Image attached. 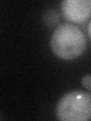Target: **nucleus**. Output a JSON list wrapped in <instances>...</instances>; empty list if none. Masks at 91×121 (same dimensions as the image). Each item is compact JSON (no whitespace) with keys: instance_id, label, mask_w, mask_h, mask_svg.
I'll return each mask as SVG.
<instances>
[{"instance_id":"3","label":"nucleus","mask_w":91,"mask_h":121,"mask_svg":"<svg viewBox=\"0 0 91 121\" xmlns=\"http://www.w3.org/2000/svg\"><path fill=\"white\" fill-rule=\"evenodd\" d=\"M61 9L68 21L82 23L91 16V0H64Z\"/></svg>"},{"instance_id":"2","label":"nucleus","mask_w":91,"mask_h":121,"mask_svg":"<svg viewBox=\"0 0 91 121\" xmlns=\"http://www.w3.org/2000/svg\"><path fill=\"white\" fill-rule=\"evenodd\" d=\"M57 118L62 121H88L91 119V94L81 90L68 92L56 106Z\"/></svg>"},{"instance_id":"4","label":"nucleus","mask_w":91,"mask_h":121,"mask_svg":"<svg viewBox=\"0 0 91 121\" xmlns=\"http://www.w3.org/2000/svg\"><path fill=\"white\" fill-rule=\"evenodd\" d=\"M44 21L47 25H53L59 20V15L57 11L53 9H49L44 14Z\"/></svg>"},{"instance_id":"1","label":"nucleus","mask_w":91,"mask_h":121,"mask_svg":"<svg viewBox=\"0 0 91 121\" xmlns=\"http://www.w3.org/2000/svg\"><path fill=\"white\" fill-rule=\"evenodd\" d=\"M86 45L82 30L74 24L59 25L52 34L51 48L53 53L64 60H73L81 56Z\"/></svg>"},{"instance_id":"6","label":"nucleus","mask_w":91,"mask_h":121,"mask_svg":"<svg viewBox=\"0 0 91 121\" xmlns=\"http://www.w3.org/2000/svg\"><path fill=\"white\" fill-rule=\"evenodd\" d=\"M87 30H88V34L90 37L91 38V21L90 22V24L88 25V29H87Z\"/></svg>"},{"instance_id":"5","label":"nucleus","mask_w":91,"mask_h":121,"mask_svg":"<svg viewBox=\"0 0 91 121\" xmlns=\"http://www.w3.org/2000/svg\"><path fill=\"white\" fill-rule=\"evenodd\" d=\"M81 83L86 89L91 91V74L83 76L81 79Z\"/></svg>"}]
</instances>
